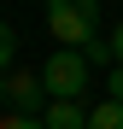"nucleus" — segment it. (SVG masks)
I'll use <instances>...</instances> for the list:
<instances>
[{
  "mask_svg": "<svg viewBox=\"0 0 123 129\" xmlns=\"http://www.w3.org/2000/svg\"><path fill=\"white\" fill-rule=\"evenodd\" d=\"M106 100L123 106V64H111V76H106Z\"/></svg>",
  "mask_w": 123,
  "mask_h": 129,
  "instance_id": "8",
  "label": "nucleus"
},
{
  "mask_svg": "<svg viewBox=\"0 0 123 129\" xmlns=\"http://www.w3.org/2000/svg\"><path fill=\"white\" fill-rule=\"evenodd\" d=\"M41 123L47 129H88V112H82L76 100H53L47 112H41Z\"/></svg>",
  "mask_w": 123,
  "mask_h": 129,
  "instance_id": "4",
  "label": "nucleus"
},
{
  "mask_svg": "<svg viewBox=\"0 0 123 129\" xmlns=\"http://www.w3.org/2000/svg\"><path fill=\"white\" fill-rule=\"evenodd\" d=\"M0 100H6V76H0Z\"/></svg>",
  "mask_w": 123,
  "mask_h": 129,
  "instance_id": "11",
  "label": "nucleus"
},
{
  "mask_svg": "<svg viewBox=\"0 0 123 129\" xmlns=\"http://www.w3.org/2000/svg\"><path fill=\"white\" fill-rule=\"evenodd\" d=\"M82 82H88V59H82L76 47H59L47 64H41V88H47V100H76Z\"/></svg>",
  "mask_w": 123,
  "mask_h": 129,
  "instance_id": "2",
  "label": "nucleus"
},
{
  "mask_svg": "<svg viewBox=\"0 0 123 129\" xmlns=\"http://www.w3.org/2000/svg\"><path fill=\"white\" fill-rule=\"evenodd\" d=\"M0 129H47V123H41V117H18V112H12V117L0 123Z\"/></svg>",
  "mask_w": 123,
  "mask_h": 129,
  "instance_id": "9",
  "label": "nucleus"
},
{
  "mask_svg": "<svg viewBox=\"0 0 123 129\" xmlns=\"http://www.w3.org/2000/svg\"><path fill=\"white\" fill-rule=\"evenodd\" d=\"M18 59V35H12V24H0V71Z\"/></svg>",
  "mask_w": 123,
  "mask_h": 129,
  "instance_id": "7",
  "label": "nucleus"
},
{
  "mask_svg": "<svg viewBox=\"0 0 123 129\" xmlns=\"http://www.w3.org/2000/svg\"><path fill=\"white\" fill-rule=\"evenodd\" d=\"M111 53H117V64H123V24L111 29Z\"/></svg>",
  "mask_w": 123,
  "mask_h": 129,
  "instance_id": "10",
  "label": "nucleus"
},
{
  "mask_svg": "<svg viewBox=\"0 0 123 129\" xmlns=\"http://www.w3.org/2000/svg\"><path fill=\"white\" fill-rule=\"evenodd\" d=\"M88 129H123V106L117 100H100L94 112H88Z\"/></svg>",
  "mask_w": 123,
  "mask_h": 129,
  "instance_id": "5",
  "label": "nucleus"
},
{
  "mask_svg": "<svg viewBox=\"0 0 123 129\" xmlns=\"http://www.w3.org/2000/svg\"><path fill=\"white\" fill-rule=\"evenodd\" d=\"M47 29L59 35V47H88L100 29V6L94 0H53L47 6Z\"/></svg>",
  "mask_w": 123,
  "mask_h": 129,
  "instance_id": "1",
  "label": "nucleus"
},
{
  "mask_svg": "<svg viewBox=\"0 0 123 129\" xmlns=\"http://www.w3.org/2000/svg\"><path fill=\"white\" fill-rule=\"evenodd\" d=\"M82 59H88V64H117L111 41H88V47H82Z\"/></svg>",
  "mask_w": 123,
  "mask_h": 129,
  "instance_id": "6",
  "label": "nucleus"
},
{
  "mask_svg": "<svg viewBox=\"0 0 123 129\" xmlns=\"http://www.w3.org/2000/svg\"><path fill=\"white\" fill-rule=\"evenodd\" d=\"M6 100H12V112L18 117H41V112H47V88H41V76H29V71H12L6 76Z\"/></svg>",
  "mask_w": 123,
  "mask_h": 129,
  "instance_id": "3",
  "label": "nucleus"
}]
</instances>
